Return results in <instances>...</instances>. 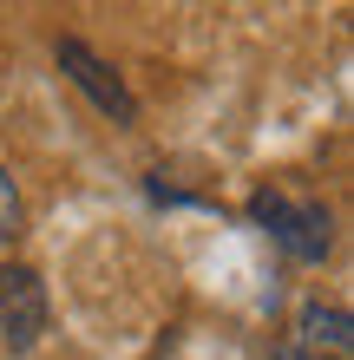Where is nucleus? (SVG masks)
I'll use <instances>...</instances> for the list:
<instances>
[{"instance_id": "f257e3e1", "label": "nucleus", "mask_w": 354, "mask_h": 360, "mask_svg": "<svg viewBox=\"0 0 354 360\" xmlns=\"http://www.w3.org/2000/svg\"><path fill=\"white\" fill-rule=\"evenodd\" d=\"M249 217L269 229V243L282 249L289 262H322L328 256V210L322 203H296V197H276V190H263V197H249Z\"/></svg>"}, {"instance_id": "f03ea898", "label": "nucleus", "mask_w": 354, "mask_h": 360, "mask_svg": "<svg viewBox=\"0 0 354 360\" xmlns=\"http://www.w3.org/2000/svg\"><path fill=\"white\" fill-rule=\"evenodd\" d=\"M276 360H354V314L335 302H302L276 341Z\"/></svg>"}, {"instance_id": "7ed1b4c3", "label": "nucleus", "mask_w": 354, "mask_h": 360, "mask_svg": "<svg viewBox=\"0 0 354 360\" xmlns=\"http://www.w3.org/2000/svg\"><path fill=\"white\" fill-rule=\"evenodd\" d=\"M39 334H46V282L27 262H7L0 269V347L27 354Z\"/></svg>"}, {"instance_id": "20e7f679", "label": "nucleus", "mask_w": 354, "mask_h": 360, "mask_svg": "<svg viewBox=\"0 0 354 360\" xmlns=\"http://www.w3.org/2000/svg\"><path fill=\"white\" fill-rule=\"evenodd\" d=\"M53 53H59V72H66V79H72V86L86 92V98H92L106 118H118V124H132V118H138V98L125 92V79H118V72L106 66V59H99V53L86 46V39H72V33H66Z\"/></svg>"}, {"instance_id": "39448f33", "label": "nucleus", "mask_w": 354, "mask_h": 360, "mask_svg": "<svg viewBox=\"0 0 354 360\" xmlns=\"http://www.w3.org/2000/svg\"><path fill=\"white\" fill-rule=\"evenodd\" d=\"M20 236V190H13V177L0 171V243H13Z\"/></svg>"}]
</instances>
